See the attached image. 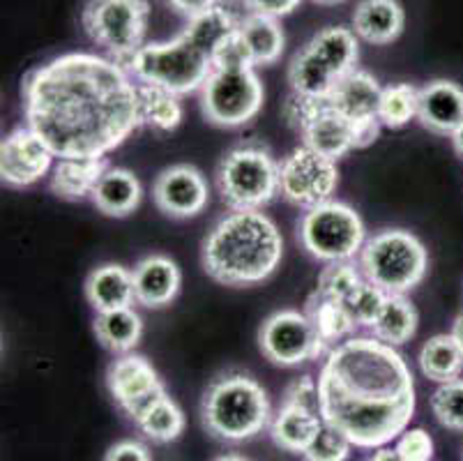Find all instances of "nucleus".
Masks as SVG:
<instances>
[{
    "mask_svg": "<svg viewBox=\"0 0 463 461\" xmlns=\"http://www.w3.org/2000/svg\"><path fill=\"white\" fill-rule=\"evenodd\" d=\"M21 97L26 125L61 159H102L143 125L134 76L97 53H62L35 67Z\"/></svg>",
    "mask_w": 463,
    "mask_h": 461,
    "instance_id": "obj_1",
    "label": "nucleus"
},
{
    "mask_svg": "<svg viewBox=\"0 0 463 461\" xmlns=\"http://www.w3.org/2000/svg\"><path fill=\"white\" fill-rule=\"evenodd\" d=\"M318 401L326 425L355 447L392 443L415 413V379L403 355L376 337H348L327 351L318 374Z\"/></svg>",
    "mask_w": 463,
    "mask_h": 461,
    "instance_id": "obj_2",
    "label": "nucleus"
},
{
    "mask_svg": "<svg viewBox=\"0 0 463 461\" xmlns=\"http://www.w3.org/2000/svg\"><path fill=\"white\" fill-rule=\"evenodd\" d=\"M284 238L260 210H231L219 217L201 247L205 274L224 286H254L275 274Z\"/></svg>",
    "mask_w": 463,
    "mask_h": 461,
    "instance_id": "obj_3",
    "label": "nucleus"
},
{
    "mask_svg": "<svg viewBox=\"0 0 463 461\" xmlns=\"http://www.w3.org/2000/svg\"><path fill=\"white\" fill-rule=\"evenodd\" d=\"M270 399L259 380L242 371L222 374L208 386L201 401V420L210 437L242 443L270 425Z\"/></svg>",
    "mask_w": 463,
    "mask_h": 461,
    "instance_id": "obj_4",
    "label": "nucleus"
},
{
    "mask_svg": "<svg viewBox=\"0 0 463 461\" xmlns=\"http://www.w3.org/2000/svg\"><path fill=\"white\" fill-rule=\"evenodd\" d=\"M125 67L138 83L166 88L183 97L203 88L213 72V49L184 25L174 40L143 44Z\"/></svg>",
    "mask_w": 463,
    "mask_h": 461,
    "instance_id": "obj_5",
    "label": "nucleus"
},
{
    "mask_svg": "<svg viewBox=\"0 0 463 461\" xmlns=\"http://www.w3.org/2000/svg\"><path fill=\"white\" fill-rule=\"evenodd\" d=\"M360 270L385 293L406 295L427 277V247L406 228H383L362 247Z\"/></svg>",
    "mask_w": 463,
    "mask_h": 461,
    "instance_id": "obj_6",
    "label": "nucleus"
},
{
    "mask_svg": "<svg viewBox=\"0 0 463 461\" xmlns=\"http://www.w3.org/2000/svg\"><path fill=\"white\" fill-rule=\"evenodd\" d=\"M214 180L231 210H263L279 194V162L268 148L242 143L222 158Z\"/></svg>",
    "mask_w": 463,
    "mask_h": 461,
    "instance_id": "obj_7",
    "label": "nucleus"
},
{
    "mask_svg": "<svg viewBox=\"0 0 463 461\" xmlns=\"http://www.w3.org/2000/svg\"><path fill=\"white\" fill-rule=\"evenodd\" d=\"M148 21V0H86L81 10L86 35L123 67L146 44Z\"/></svg>",
    "mask_w": 463,
    "mask_h": 461,
    "instance_id": "obj_8",
    "label": "nucleus"
},
{
    "mask_svg": "<svg viewBox=\"0 0 463 461\" xmlns=\"http://www.w3.org/2000/svg\"><path fill=\"white\" fill-rule=\"evenodd\" d=\"M298 238L316 261L336 264L360 256L367 243V228L348 203L327 201L302 215Z\"/></svg>",
    "mask_w": 463,
    "mask_h": 461,
    "instance_id": "obj_9",
    "label": "nucleus"
},
{
    "mask_svg": "<svg viewBox=\"0 0 463 461\" xmlns=\"http://www.w3.org/2000/svg\"><path fill=\"white\" fill-rule=\"evenodd\" d=\"M263 83L254 67L213 70L201 88L203 116L217 127H242L263 107Z\"/></svg>",
    "mask_w": 463,
    "mask_h": 461,
    "instance_id": "obj_10",
    "label": "nucleus"
},
{
    "mask_svg": "<svg viewBox=\"0 0 463 461\" xmlns=\"http://www.w3.org/2000/svg\"><path fill=\"white\" fill-rule=\"evenodd\" d=\"M260 353L277 367H298L316 360L326 353L309 316L298 310H281L263 321L259 330Z\"/></svg>",
    "mask_w": 463,
    "mask_h": 461,
    "instance_id": "obj_11",
    "label": "nucleus"
},
{
    "mask_svg": "<svg viewBox=\"0 0 463 461\" xmlns=\"http://www.w3.org/2000/svg\"><path fill=\"white\" fill-rule=\"evenodd\" d=\"M339 187L336 162L321 152L300 146L279 162V194L298 208H316L332 201Z\"/></svg>",
    "mask_w": 463,
    "mask_h": 461,
    "instance_id": "obj_12",
    "label": "nucleus"
},
{
    "mask_svg": "<svg viewBox=\"0 0 463 461\" xmlns=\"http://www.w3.org/2000/svg\"><path fill=\"white\" fill-rule=\"evenodd\" d=\"M107 386L118 406L134 422L141 420L153 408L155 401L166 395V388L155 367L137 353H123L109 365Z\"/></svg>",
    "mask_w": 463,
    "mask_h": 461,
    "instance_id": "obj_13",
    "label": "nucleus"
},
{
    "mask_svg": "<svg viewBox=\"0 0 463 461\" xmlns=\"http://www.w3.org/2000/svg\"><path fill=\"white\" fill-rule=\"evenodd\" d=\"M153 201L166 217H196L210 203V185L192 164H174L164 168L155 180Z\"/></svg>",
    "mask_w": 463,
    "mask_h": 461,
    "instance_id": "obj_14",
    "label": "nucleus"
},
{
    "mask_svg": "<svg viewBox=\"0 0 463 461\" xmlns=\"http://www.w3.org/2000/svg\"><path fill=\"white\" fill-rule=\"evenodd\" d=\"M53 158L31 127H16L0 143V178L10 187H28L49 173Z\"/></svg>",
    "mask_w": 463,
    "mask_h": 461,
    "instance_id": "obj_15",
    "label": "nucleus"
},
{
    "mask_svg": "<svg viewBox=\"0 0 463 461\" xmlns=\"http://www.w3.org/2000/svg\"><path fill=\"white\" fill-rule=\"evenodd\" d=\"M298 134L307 148L321 152L323 158H330L335 162L357 148L355 125L344 113L336 111L327 100L311 113Z\"/></svg>",
    "mask_w": 463,
    "mask_h": 461,
    "instance_id": "obj_16",
    "label": "nucleus"
},
{
    "mask_svg": "<svg viewBox=\"0 0 463 461\" xmlns=\"http://www.w3.org/2000/svg\"><path fill=\"white\" fill-rule=\"evenodd\" d=\"M137 303L148 310H162L175 300L183 286L178 264L162 254H153L138 261L132 270Z\"/></svg>",
    "mask_w": 463,
    "mask_h": 461,
    "instance_id": "obj_17",
    "label": "nucleus"
},
{
    "mask_svg": "<svg viewBox=\"0 0 463 461\" xmlns=\"http://www.w3.org/2000/svg\"><path fill=\"white\" fill-rule=\"evenodd\" d=\"M418 120L429 132L452 137L463 125V88L445 79L420 88Z\"/></svg>",
    "mask_w": 463,
    "mask_h": 461,
    "instance_id": "obj_18",
    "label": "nucleus"
},
{
    "mask_svg": "<svg viewBox=\"0 0 463 461\" xmlns=\"http://www.w3.org/2000/svg\"><path fill=\"white\" fill-rule=\"evenodd\" d=\"M381 83L367 70H353L335 86L327 101L336 111H341L353 125H367L378 120V104H381Z\"/></svg>",
    "mask_w": 463,
    "mask_h": 461,
    "instance_id": "obj_19",
    "label": "nucleus"
},
{
    "mask_svg": "<svg viewBox=\"0 0 463 461\" xmlns=\"http://www.w3.org/2000/svg\"><path fill=\"white\" fill-rule=\"evenodd\" d=\"M406 12L399 0H360L353 12V33L369 44H390L403 33Z\"/></svg>",
    "mask_w": 463,
    "mask_h": 461,
    "instance_id": "obj_20",
    "label": "nucleus"
},
{
    "mask_svg": "<svg viewBox=\"0 0 463 461\" xmlns=\"http://www.w3.org/2000/svg\"><path fill=\"white\" fill-rule=\"evenodd\" d=\"M86 298L97 314L132 307L137 303L132 270L120 264H104L95 268L86 279Z\"/></svg>",
    "mask_w": 463,
    "mask_h": 461,
    "instance_id": "obj_21",
    "label": "nucleus"
},
{
    "mask_svg": "<svg viewBox=\"0 0 463 461\" xmlns=\"http://www.w3.org/2000/svg\"><path fill=\"white\" fill-rule=\"evenodd\" d=\"M307 46L336 82L344 79L348 72L355 70L357 58H360L357 35L353 33V28H346V25H327V28L316 33L307 42Z\"/></svg>",
    "mask_w": 463,
    "mask_h": 461,
    "instance_id": "obj_22",
    "label": "nucleus"
},
{
    "mask_svg": "<svg viewBox=\"0 0 463 461\" xmlns=\"http://www.w3.org/2000/svg\"><path fill=\"white\" fill-rule=\"evenodd\" d=\"M141 197V183L129 168L109 167L90 198L107 217H128L138 208Z\"/></svg>",
    "mask_w": 463,
    "mask_h": 461,
    "instance_id": "obj_23",
    "label": "nucleus"
},
{
    "mask_svg": "<svg viewBox=\"0 0 463 461\" xmlns=\"http://www.w3.org/2000/svg\"><path fill=\"white\" fill-rule=\"evenodd\" d=\"M321 427L323 418L318 411H311L305 406L281 404V408L270 422V437L281 450L302 455L316 438V434L321 431Z\"/></svg>",
    "mask_w": 463,
    "mask_h": 461,
    "instance_id": "obj_24",
    "label": "nucleus"
},
{
    "mask_svg": "<svg viewBox=\"0 0 463 461\" xmlns=\"http://www.w3.org/2000/svg\"><path fill=\"white\" fill-rule=\"evenodd\" d=\"M107 159H61L52 173V192L67 201H81L92 197L97 183L107 173Z\"/></svg>",
    "mask_w": 463,
    "mask_h": 461,
    "instance_id": "obj_25",
    "label": "nucleus"
},
{
    "mask_svg": "<svg viewBox=\"0 0 463 461\" xmlns=\"http://www.w3.org/2000/svg\"><path fill=\"white\" fill-rule=\"evenodd\" d=\"M240 33H242V37L250 44L256 67L275 65L281 58V53H284V31H281L279 21L272 19V16L247 12L240 19Z\"/></svg>",
    "mask_w": 463,
    "mask_h": 461,
    "instance_id": "obj_26",
    "label": "nucleus"
},
{
    "mask_svg": "<svg viewBox=\"0 0 463 461\" xmlns=\"http://www.w3.org/2000/svg\"><path fill=\"white\" fill-rule=\"evenodd\" d=\"M420 316L415 304L406 295H390L387 293L385 304H383L381 314L373 321L372 332L376 340L385 341L390 346H402L411 341L418 332Z\"/></svg>",
    "mask_w": 463,
    "mask_h": 461,
    "instance_id": "obj_27",
    "label": "nucleus"
},
{
    "mask_svg": "<svg viewBox=\"0 0 463 461\" xmlns=\"http://www.w3.org/2000/svg\"><path fill=\"white\" fill-rule=\"evenodd\" d=\"M305 314L309 316L314 328L318 330V335H321V340L327 346H336L341 341H346L360 328L341 300L318 298V295L311 293V298L307 300Z\"/></svg>",
    "mask_w": 463,
    "mask_h": 461,
    "instance_id": "obj_28",
    "label": "nucleus"
},
{
    "mask_svg": "<svg viewBox=\"0 0 463 461\" xmlns=\"http://www.w3.org/2000/svg\"><path fill=\"white\" fill-rule=\"evenodd\" d=\"M95 335L104 349L113 353H129L143 337V321L134 307L97 314Z\"/></svg>",
    "mask_w": 463,
    "mask_h": 461,
    "instance_id": "obj_29",
    "label": "nucleus"
},
{
    "mask_svg": "<svg viewBox=\"0 0 463 461\" xmlns=\"http://www.w3.org/2000/svg\"><path fill=\"white\" fill-rule=\"evenodd\" d=\"M420 370L427 379L436 383L461 379L463 371V351L457 340L449 335H436L420 351Z\"/></svg>",
    "mask_w": 463,
    "mask_h": 461,
    "instance_id": "obj_30",
    "label": "nucleus"
},
{
    "mask_svg": "<svg viewBox=\"0 0 463 461\" xmlns=\"http://www.w3.org/2000/svg\"><path fill=\"white\" fill-rule=\"evenodd\" d=\"M138 97L143 125L153 127L157 132H174L183 122V104L175 92L150 83H138Z\"/></svg>",
    "mask_w": 463,
    "mask_h": 461,
    "instance_id": "obj_31",
    "label": "nucleus"
},
{
    "mask_svg": "<svg viewBox=\"0 0 463 461\" xmlns=\"http://www.w3.org/2000/svg\"><path fill=\"white\" fill-rule=\"evenodd\" d=\"M420 88L411 83H392L383 88L381 104H378V120L383 127L402 130L412 118H418Z\"/></svg>",
    "mask_w": 463,
    "mask_h": 461,
    "instance_id": "obj_32",
    "label": "nucleus"
},
{
    "mask_svg": "<svg viewBox=\"0 0 463 461\" xmlns=\"http://www.w3.org/2000/svg\"><path fill=\"white\" fill-rule=\"evenodd\" d=\"M137 425L150 441L171 443L184 431V413L171 397L164 395Z\"/></svg>",
    "mask_w": 463,
    "mask_h": 461,
    "instance_id": "obj_33",
    "label": "nucleus"
},
{
    "mask_svg": "<svg viewBox=\"0 0 463 461\" xmlns=\"http://www.w3.org/2000/svg\"><path fill=\"white\" fill-rule=\"evenodd\" d=\"M362 279H364V274H362V270H357V265L353 261L327 264L321 270V274H318L314 295H318V298L341 300L344 303L355 291V286L360 284Z\"/></svg>",
    "mask_w": 463,
    "mask_h": 461,
    "instance_id": "obj_34",
    "label": "nucleus"
},
{
    "mask_svg": "<svg viewBox=\"0 0 463 461\" xmlns=\"http://www.w3.org/2000/svg\"><path fill=\"white\" fill-rule=\"evenodd\" d=\"M431 411L443 427L463 431V379L438 386V390L431 395Z\"/></svg>",
    "mask_w": 463,
    "mask_h": 461,
    "instance_id": "obj_35",
    "label": "nucleus"
},
{
    "mask_svg": "<svg viewBox=\"0 0 463 461\" xmlns=\"http://www.w3.org/2000/svg\"><path fill=\"white\" fill-rule=\"evenodd\" d=\"M385 300V291L378 289L376 284H372L367 279H362L360 284L355 286V291L344 300V304L348 307V312H351V316L355 319L357 325H362V328H372L373 321L381 314Z\"/></svg>",
    "mask_w": 463,
    "mask_h": 461,
    "instance_id": "obj_36",
    "label": "nucleus"
},
{
    "mask_svg": "<svg viewBox=\"0 0 463 461\" xmlns=\"http://www.w3.org/2000/svg\"><path fill=\"white\" fill-rule=\"evenodd\" d=\"M353 443L339 429L323 422L321 431L302 452V461H346L351 456Z\"/></svg>",
    "mask_w": 463,
    "mask_h": 461,
    "instance_id": "obj_37",
    "label": "nucleus"
},
{
    "mask_svg": "<svg viewBox=\"0 0 463 461\" xmlns=\"http://www.w3.org/2000/svg\"><path fill=\"white\" fill-rule=\"evenodd\" d=\"M240 67H256L247 40L240 33V25L233 33L224 35L213 49V70H240Z\"/></svg>",
    "mask_w": 463,
    "mask_h": 461,
    "instance_id": "obj_38",
    "label": "nucleus"
},
{
    "mask_svg": "<svg viewBox=\"0 0 463 461\" xmlns=\"http://www.w3.org/2000/svg\"><path fill=\"white\" fill-rule=\"evenodd\" d=\"M394 447H397L403 461H431L433 456V438L429 437V431H424L422 427L403 431Z\"/></svg>",
    "mask_w": 463,
    "mask_h": 461,
    "instance_id": "obj_39",
    "label": "nucleus"
},
{
    "mask_svg": "<svg viewBox=\"0 0 463 461\" xmlns=\"http://www.w3.org/2000/svg\"><path fill=\"white\" fill-rule=\"evenodd\" d=\"M281 404L305 406V408H311V411H318L321 408V401H318V380H314L311 376H300L293 383H288Z\"/></svg>",
    "mask_w": 463,
    "mask_h": 461,
    "instance_id": "obj_40",
    "label": "nucleus"
},
{
    "mask_svg": "<svg viewBox=\"0 0 463 461\" xmlns=\"http://www.w3.org/2000/svg\"><path fill=\"white\" fill-rule=\"evenodd\" d=\"M300 3L302 0H245V5L250 7V12L272 16V19L288 16Z\"/></svg>",
    "mask_w": 463,
    "mask_h": 461,
    "instance_id": "obj_41",
    "label": "nucleus"
},
{
    "mask_svg": "<svg viewBox=\"0 0 463 461\" xmlns=\"http://www.w3.org/2000/svg\"><path fill=\"white\" fill-rule=\"evenodd\" d=\"M104 461H153L148 447L138 441H120L107 452Z\"/></svg>",
    "mask_w": 463,
    "mask_h": 461,
    "instance_id": "obj_42",
    "label": "nucleus"
},
{
    "mask_svg": "<svg viewBox=\"0 0 463 461\" xmlns=\"http://www.w3.org/2000/svg\"><path fill=\"white\" fill-rule=\"evenodd\" d=\"M219 3H222V0H168V5L174 7L178 14L187 16V21L194 19V16L203 14V12L213 10Z\"/></svg>",
    "mask_w": 463,
    "mask_h": 461,
    "instance_id": "obj_43",
    "label": "nucleus"
},
{
    "mask_svg": "<svg viewBox=\"0 0 463 461\" xmlns=\"http://www.w3.org/2000/svg\"><path fill=\"white\" fill-rule=\"evenodd\" d=\"M367 461H403V459H402V455L397 452V447L383 446V447H376Z\"/></svg>",
    "mask_w": 463,
    "mask_h": 461,
    "instance_id": "obj_44",
    "label": "nucleus"
},
{
    "mask_svg": "<svg viewBox=\"0 0 463 461\" xmlns=\"http://www.w3.org/2000/svg\"><path fill=\"white\" fill-rule=\"evenodd\" d=\"M452 337H454V340H457V344L461 346V351H463V312L457 316V321H454Z\"/></svg>",
    "mask_w": 463,
    "mask_h": 461,
    "instance_id": "obj_45",
    "label": "nucleus"
},
{
    "mask_svg": "<svg viewBox=\"0 0 463 461\" xmlns=\"http://www.w3.org/2000/svg\"><path fill=\"white\" fill-rule=\"evenodd\" d=\"M452 146H454V150H457L458 158H463V125L452 134Z\"/></svg>",
    "mask_w": 463,
    "mask_h": 461,
    "instance_id": "obj_46",
    "label": "nucleus"
},
{
    "mask_svg": "<svg viewBox=\"0 0 463 461\" xmlns=\"http://www.w3.org/2000/svg\"><path fill=\"white\" fill-rule=\"evenodd\" d=\"M213 461H251V459H247V456H242V455H235V452H229V455L214 456Z\"/></svg>",
    "mask_w": 463,
    "mask_h": 461,
    "instance_id": "obj_47",
    "label": "nucleus"
},
{
    "mask_svg": "<svg viewBox=\"0 0 463 461\" xmlns=\"http://www.w3.org/2000/svg\"><path fill=\"white\" fill-rule=\"evenodd\" d=\"M314 3H321V5H335V3H341V0H314Z\"/></svg>",
    "mask_w": 463,
    "mask_h": 461,
    "instance_id": "obj_48",
    "label": "nucleus"
}]
</instances>
